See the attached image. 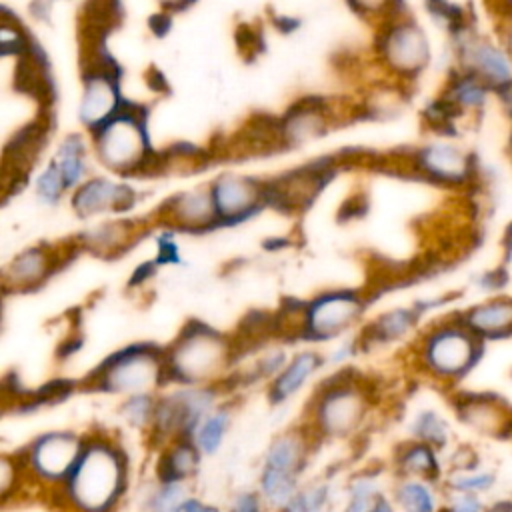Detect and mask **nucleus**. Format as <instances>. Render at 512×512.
<instances>
[{
    "instance_id": "24",
    "label": "nucleus",
    "mask_w": 512,
    "mask_h": 512,
    "mask_svg": "<svg viewBox=\"0 0 512 512\" xmlns=\"http://www.w3.org/2000/svg\"><path fill=\"white\" fill-rule=\"evenodd\" d=\"M410 432H412L416 442L428 444L436 450H442L448 444V438H450L448 424L436 412H420L414 418V422L410 426Z\"/></svg>"
},
{
    "instance_id": "36",
    "label": "nucleus",
    "mask_w": 512,
    "mask_h": 512,
    "mask_svg": "<svg viewBox=\"0 0 512 512\" xmlns=\"http://www.w3.org/2000/svg\"><path fill=\"white\" fill-rule=\"evenodd\" d=\"M180 512H226L224 508H220L218 504H212V502H206L202 496L194 494Z\"/></svg>"
},
{
    "instance_id": "3",
    "label": "nucleus",
    "mask_w": 512,
    "mask_h": 512,
    "mask_svg": "<svg viewBox=\"0 0 512 512\" xmlns=\"http://www.w3.org/2000/svg\"><path fill=\"white\" fill-rule=\"evenodd\" d=\"M362 418V398L350 388H336L318 402L316 430L326 438H344L360 426Z\"/></svg>"
},
{
    "instance_id": "14",
    "label": "nucleus",
    "mask_w": 512,
    "mask_h": 512,
    "mask_svg": "<svg viewBox=\"0 0 512 512\" xmlns=\"http://www.w3.org/2000/svg\"><path fill=\"white\" fill-rule=\"evenodd\" d=\"M442 486L446 492L468 494V496L492 500V492L498 486V474H496V470H492L488 466L476 464L472 468L446 472Z\"/></svg>"
},
{
    "instance_id": "2",
    "label": "nucleus",
    "mask_w": 512,
    "mask_h": 512,
    "mask_svg": "<svg viewBox=\"0 0 512 512\" xmlns=\"http://www.w3.org/2000/svg\"><path fill=\"white\" fill-rule=\"evenodd\" d=\"M84 438L72 432H46L34 438L18 456L24 464L30 488L48 500L74 470Z\"/></svg>"
},
{
    "instance_id": "12",
    "label": "nucleus",
    "mask_w": 512,
    "mask_h": 512,
    "mask_svg": "<svg viewBox=\"0 0 512 512\" xmlns=\"http://www.w3.org/2000/svg\"><path fill=\"white\" fill-rule=\"evenodd\" d=\"M358 312V302L348 294H332L316 302L310 310V328L316 334H332L344 328Z\"/></svg>"
},
{
    "instance_id": "11",
    "label": "nucleus",
    "mask_w": 512,
    "mask_h": 512,
    "mask_svg": "<svg viewBox=\"0 0 512 512\" xmlns=\"http://www.w3.org/2000/svg\"><path fill=\"white\" fill-rule=\"evenodd\" d=\"M142 150V132L134 122L120 120L108 126L100 140V154L108 164L134 162Z\"/></svg>"
},
{
    "instance_id": "37",
    "label": "nucleus",
    "mask_w": 512,
    "mask_h": 512,
    "mask_svg": "<svg viewBox=\"0 0 512 512\" xmlns=\"http://www.w3.org/2000/svg\"><path fill=\"white\" fill-rule=\"evenodd\" d=\"M458 98L460 100H464V102H476V100H480V96H482V90L474 84V82H462L460 86H458Z\"/></svg>"
},
{
    "instance_id": "31",
    "label": "nucleus",
    "mask_w": 512,
    "mask_h": 512,
    "mask_svg": "<svg viewBox=\"0 0 512 512\" xmlns=\"http://www.w3.org/2000/svg\"><path fill=\"white\" fill-rule=\"evenodd\" d=\"M178 212L188 220V222H200L204 218H210L212 214V204L206 194H190L184 196L178 204Z\"/></svg>"
},
{
    "instance_id": "17",
    "label": "nucleus",
    "mask_w": 512,
    "mask_h": 512,
    "mask_svg": "<svg viewBox=\"0 0 512 512\" xmlns=\"http://www.w3.org/2000/svg\"><path fill=\"white\" fill-rule=\"evenodd\" d=\"M388 56L400 68L420 66L426 58V42L416 28H398L388 38Z\"/></svg>"
},
{
    "instance_id": "10",
    "label": "nucleus",
    "mask_w": 512,
    "mask_h": 512,
    "mask_svg": "<svg viewBox=\"0 0 512 512\" xmlns=\"http://www.w3.org/2000/svg\"><path fill=\"white\" fill-rule=\"evenodd\" d=\"M220 352H222V346L218 338L208 334H192L174 352L176 368L188 374V378H198L200 374H206L220 360Z\"/></svg>"
},
{
    "instance_id": "1",
    "label": "nucleus",
    "mask_w": 512,
    "mask_h": 512,
    "mask_svg": "<svg viewBox=\"0 0 512 512\" xmlns=\"http://www.w3.org/2000/svg\"><path fill=\"white\" fill-rule=\"evenodd\" d=\"M130 488L126 452L106 438H90L70 476L46 502L54 512H120Z\"/></svg>"
},
{
    "instance_id": "23",
    "label": "nucleus",
    "mask_w": 512,
    "mask_h": 512,
    "mask_svg": "<svg viewBox=\"0 0 512 512\" xmlns=\"http://www.w3.org/2000/svg\"><path fill=\"white\" fill-rule=\"evenodd\" d=\"M318 366V356L316 354H302L298 356L286 370L284 374L276 380L270 398L272 402H282L286 398H290L302 384L304 380L314 372V368Z\"/></svg>"
},
{
    "instance_id": "18",
    "label": "nucleus",
    "mask_w": 512,
    "mask_h": 512,
    "mask_svg": "<svg viewBox=\"0 0 512 512\" xmlns=\"http://www.w3.org/2000/svg\"><path fill=\"white\" fill-rule=\"evenodd\" d=\"M124 198H128V190L120 188L106 180L88 182L74 198V206L82 214H90L96 210H104L108 206H118Z\"/></svg>"
},
{
    "instance_id": "6",
    "label": "nucleus",
    "mask_w": 512,
    "mask_h": 512,
    "mask_svg": "<svg viewBox=\"0 0 512 512\" xmlns=\"http://www.w3.org/2000/svg\"><path fill=\"white\" fill-rule=\"evenodd\" d=\"M388 496L398 512H442L446 490L440 482L418 478H392Z\"/></svg>"
},
{
    "instance_id": "30",
    "label": "nucleus",
    "mask_w": 512,
    "mask_h": 512,
    "mask_svg": "<svg viewBox=\"0 0 512 512\" xmlns=\"http://www.w3.org/2000/svg\"><path fill=\"white\" fill-rule=\"evenodd\" d=\"M42 272H44V256L38 252L22 254L12 264V276H14V280H20V282H32Z\"/></svg>"
},
{
    "instance_id": "27",
    "label": "nucleus",
    "mask_w": 512,
    "mask_h": 512,
    "mask_svg": "<svg viewBox=\"0 0 512 512\" xmlns=\"http://www.w3.org/2000/svg\"><path fill=\"white\" fill-rule=\"evenodd\" d=\"M470 322L482 330H496L504 328L506 324L512 322V306L510 304H492V306H482L472 312Z\"/></svg>"
},
{
    "instance_id": "29",
    "label": "nucleus",
    "mask_w": 512,
    "mask_h": 512,
    "mask_svg": "<svg viewBox=\"0 0 512 512\" xmlns=\"http://www.w3.org/2000/svg\"><path fill=\"white\" fill-rule=\"evenodd\" d=\"M156 412V404L148 396H134L124 404V416L134 426L152 424Z\"/></svg>"
},
{
    "instance_id": "22",
    "label": "nucleus",
    "mask_w": 512,
    "mask_h": 512,
    "mask_svg": "<svg viewBox=\"0 0 512 512\" xmlns=\"http://www.w3.org/2000/svg\"><path fill=\"white\" fill-rule=\"evenodd\" d=\"M114 88L104 78H94L86 86L82 102V118L90 124L102 122L114 110Z\"/></svg>"
},
{
    "instance_id": "25",
    "label": "nucleus",
    "mask_w": 512,
    "mask_h": 512,
    "mask_svg": "<svg viewBox=\"0 0 512 512\" xmlns=\"http://www.w3.org/2000/svg\"><path fill=\"white\" fill-rule=\"evenodd\" d=\"M424 166L444 178H458L464 174V158L448 146H432L422 156Z\"/></svg>"
},
{
    "instance_id": "4",
    "label": "nucleus",
    "mask_w": 512,
    "mask_h": 512,
    "mask_svg": "<svg viewBox=\"0 0 512 512\" xmlns=\"http://www.w3.org/2000/svg\"><path fill=\"white\" fill-rule=\"evenodd\" d=\"M310 462V440L300 432H284L276 436L262 454L260 470H272L304 480Z\"/></svg>"
},
{
    "instance_id": "21",
    "label": "nucleus",
    "mask_w": 512,
    "mask_h": 512,
    "mask_svg": "<svg viewBox=\"0 0 512 512\" xmlns=\"http://www.w3.org/2000/svg\"><path fill=\"white\" fill-rule=\"evenodd\" d=\"M214 198H216V208L224 216H238L240 212L250 208L254 200V188L246 180L226 176L218 180Z\"/></svg>"
},
{
    "instance_id": "19",
    "label": "nucleus",
    "mask_w": 512,
    "mask_h": 512,
    "mask_svg": "<svg viewBox=\"0 0 512 512\" xmlns=\"http://www.w3.org/2000/svg\"><path fill=\"white\" fill-rule=\"evenodd\" d=\"M30 490V482L20 456H2L0 460V504L4 510L20 502Z\"/></svg>"
},
{
    "instance_id": "20",
    "label": "nucleus",
    "mask_w": 512,
    "mask_h": 512,
    "mask_svg": "<svg viewBox=\"0 0 512 512\" xmlns=\"http://www.w3.org/2000/svg\"><path fill=\"white\" fill-rule=\"evenodd\" d=\"M230 428V414L226 410H212L192 432L190 440L202 456H214Z\"/></svg>"
},
{
    "instance_id": "9",
    "label": "nucleus",
    "mask_w": 512,
    "mask_h": 512,
    "mask_svg": "<svg viewBox=\"0 0 512 512\" xmlns=\"http://www.w3.org/2000/svg\"><path fill=\"white\" fill-rule=\"evenodd\" d=\"M194 496L192 484L158 482L150 478L136 496V512H180Z\"/></svg>"
},
{
    "instance_id": "40",
    "label": "nucleus",
    "mask_w": 512,
    "mask_h": 512,
    "mask_svg": "<svg viewBox=\"0 0 512 512\" xmlns=\"http://www.w3.org/2000/svg\"><path fill=\"white\" fill-rule=\"evenodd\" d=\"M510 432H512V426H510Z\"/></svg>"
},
{
    "instance_id": "7",
    "label": "nucleus",
    "mask_w": 512,
    "mask_h": 512,
    "mask_svg": "<svg viewBox=\"0 0 512 512\" xmlns=\"http://www.w3.org/2000/svg\"><path fill=\"white\" fill-rule=\"evenodd\" d=\"M200 460H202V454L192 444V440L188 438L174 440L158 456L152 478L158 482L192 484V480L200 470Z\"/></svg>"
},
{
    "instance_id": "34",
    "label": "nucleus",
    "mask_w": 512,
    "mask_h": 512,
    "mask_svg": "<svg viewBox=\"0 0 512 512\" xmlns=\"http://www.w3.org/2000/svg\"><path fill=\"white\" fill-rule=\"evenodd\" d=\"M410 324V314L404 310H396L386 314L384 318H380V322L374 326V330L378 332L380 338H394L398 334H402Z\"/></svg>"
},
{
    "instance_id": "33",
    "label": "nucleus",
    "mask_w": 512,
    "mask_h": 512,
    "mask_svg": "<svg viewBox=\"0 0 512 512\" xmlns=\"http://www.w3.org/2000/svg\"><path fill=\"white\" fill-rule=\"evenodd\" d=\"M64 186L62 174L58 170V166H50L40 178H38V196L44 202H54L60 196V188Z\"/></svg>"
},
{
    "instance_id": "26",
    "label": "nucleus",
    "mask_w": 512,
    "mask_h": 512,
    "mask_svg": "<svg viewBox=\"0 0 512 512\" xmlns=\"http://www.w3.org/2000/svg\"><path fill=\"white\" fill-rule=\"evenodd\" d=\"M82 142L72 136L68 138L62 148H60V158H58V170L62 174V180H64V186H70L74 184L80 174H82Z\"/></svg>"
},
{
    "instance_id": "13",
    "label": "nucleus",
    "mask_w": 512,
    "mask_h": 512,
    "mask_svg": "<svg viewBox=\"0 0 512 512\" xmlns=\"http://www.w3.org/2000/svg\"><path fill=\"white\" fill-rule=\"evenodd\" d=\"M156 380V364L148 354H128L120 358L106 376L110 390H140Z\"/></svg>"
},
{
    "instance_id": "39",
    "label": "nucleus",
    "mask_w": 512,
    "mask_h": 512,
    "mask_svg": "<svg viewBox=\"0 0 512 512\" xmlns=\"http://www.w3.org/2000/svg\"><path fill=\"white\" fill-rule=\"evenodd\" d=\"M368 512H398V508L394 506L392 498H390L388 494H384L382 498H378V500H376V504H374Z\"/></svg>"
},
{
    "instance_id": "15",
    "label": "nucleus",
    "mask_w": 512,
    "mask_h": 512,
    "mask_svg": "<svg viewBox=\"0 0 512 512\" xmlns=\"http://www.w3.org/2000/svg\"><path fill=\"white\" fill-rule=\"evenodd\" d=\"M428 356L438 370L456 372L462 370L472 358V344L460 332L438 334L428 348Z\"/></svg>"
},
{
    "instance_id": "8",
    "label": "nucleus",
    "mask_w": 512,
    "mask_h": 512,
    "mask_svg": "<svg viewBox=\"0 0 512 512\" xmlns=\"http://www.w3.org/2000/svg\"><path fill=\"white\" fill-rule=\"evenodd\" d=\"M390 484L378 468H362L348 476L342 488L338 512H368L378 498L388 494Z\"/></svg>"
},
{
    "instance_id": "38",
    "label": "nucleus",
    "mask_w": 512,
    "mask_h": 512,
    "mask_svg": "<svg viewBox=\"0 0 512 512\" xmlns=\"http://www.w3.org/2000/svg\"><path fill=\"white\" fill-rule=\"evenodd\" d=\"M484 512H512V498L496 496V498L488 500Z\"/></svg>"
},
{
    "instance_id": "35",
    "label": "nucleus",
    "mask_w": 512,
    "mask_h": 512,
    "mask_svg": "<svg viewBox=\"0 0 512 512\" xmlns=\"http://www.w3.org/2000/svg\"><path fill=\"white\" fill-rule=\"evenodd\" d=\"M476 60H478V64L482 66V70H484L488 76H492L494 80H502V78L508 76V64H506V60H504L496 50L484 46V48L478 52Z\"/></svg>"
},
{
    "instance_id": "28",
    "label": "nucleus",
    "mask_w": 512,
    "mask_h": 512,
    "mask_svg": "<svg viewBox=\"0 0 512 512\" xmlns=\"http://www.w3.org/2000/svg\"><path fill=\"white\" fill-rule=\"evenodd\" d=\"M226 512H270L256 492V488H240L236 490L224 508Z\"/></svg>"
},
{
    "instance_id": "16",
    "label": "nucleus",
    "mask_w": 512,
    "mask_h": 512,
    "mask_svg": "<svg viewBox=\"0 0 512 512\" xmlns=\"http://www.w3.org/2000/svg\"><path fill=\"white\" fill-rule=\"evenodd\" d=\"M336 504H340V496L336 494L332 480L312 478L304 480L282 512H332Z\"/></svg>"
},
{
    "instance_id": "32",
    "label": "nucleus",
    "mask_w": 512,
    "mask_h": 512,
    "mask_svg": "<svg viewBox=\"0 0 512 512\" xmlns=\"http://www.w3.org/2000/svg\"><path fill=\"white\" fill-rule=\"evenodd\" d=\"M486 504H488V500L478 498V496L446 492L442 512H484Z\"/></svg>"
},
{
    "instance_id": "5",
    "label": "nucleus",
    "mask_w": 512,
    "mask_h": 512,
    "mask_svg": "<svg viewBox=\"0 0 512 512\" xmlns=\"http://www.w3.org/2000/svg\"><path fill=\"white\" fill-rule=\"evenodd\" d=\"M390 468L392 478H418L442 484L446 476V464L440 458V450L416 440L398 446Z\"/></svg>"
}]
</instances>
